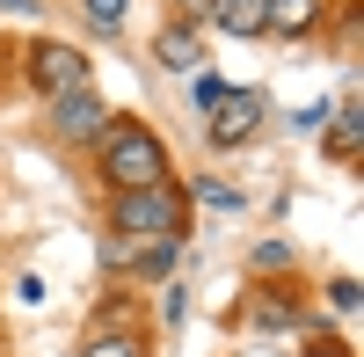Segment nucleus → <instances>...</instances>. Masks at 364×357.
<instances>
[{
    "label": "nucleus",
    "mask_w": 364,
    "mask_h": 357,
    "mask_svg": "<svg viewBox=\"0 0 364 357\" xmlns=\"http://www.w3.org/2000/svg\"><path fill=\"white\" fill-rule=\"evenodd\" d=\"M109 226L124 233V241H182V190L175 183L117 190L109 197Z\"/></svg>",
    "instance_id": "nucleus-1"
},
{
    "label": "nucleus",
    "mask_w": 364,
    "mask_h": 357,
    "mask_svg": "<svg viewBox=\"0 0 364 357\" xmlns=\"http://www.w3.org/2000/svg\"><path fill=\"white\" fill-rule=\"evenodd\" d=\"M102 175H109L117 190L168 183V146L146 132V124H102Z\"/></svg>",
    "instance_id": "nucleus-2"
},
{
    "label": "nucleus",
    "mask_w": 364,
    "mask_h": 357,
    "mask_svg": "<svg viewBox=\"0 0 364 357\" xmlns=\"http://www.w3.org/2000/svg\"><path fill=\"white\" fill-rule=\"evenodd\" d=\"M29 80H37L44 95H73V87H87V58L73 44H37L29 51Z\"/></svg>",
    "instance_id": "nucleus-3"
},
{
    "label": "nucleus",
    "mask_w": 364,
    "mask_h": 357,
    "mask_svg": "<svg viewBox=\"0 0 364 357\" xmlns=\"http://www.w3.org/2000/svg\"><path fill=\"white\" fill-rule=\"evenodd\" d=\"M255 124H262V95L255 87H226V95L211 102V139L219 146H248Z\"/></svg>",
    "instance_id": "nucleus-4"
},
{
    "label": "nucleus",
    "mask_w": 364,
    "mask_h": 357,
    "mask_svg": "<svg viewBox=\"0 0 364 357\" xmlns=\"http://www.w3.org/2000/svg\"><path fill=\"white\" fill-rule=\"evenodd\" d=\"M51 124H58V139H102L109 110L95 102V87H73V95H51Z\"/></svg>",
    "instance_id": "nucleus-5"
},
{
    "label": "nucleus",
    "mask_w": 364,
    "mask_h": 357,
    "mask_svg": "<svg viewBox=\"0 0 364 357\" xmlns=\"http://www.w3.org/2000/svg\"><path fill=\"white\" fill-rule=\"evenodd\" d=\"M314 22H321V0H269L262 8L269 37H314Z\"/></svg>",
    "instance_id": "nucleus-6"
},
{
    "label": "nucleus",
    "mask_w": 364,
    "mask_h": 357,
    "mask_svg": "<svg viewBox=\"0 0 364 357\" xmlns=\"http://www.w3.org/2000/svg\"><path fill=\"white\" fill-rule=\"evenodd\" d=\"M262 8H269V0H211L204 22H219L226 37H262Z\"/></svg>",
    "instance_id": "nucleus-7"
},
{
    "label": "nucleus",
    "mask_w": 364,
    "mask_h": 357,
    "mask_svg": "<svg viewBox=\"0 0 364 357\" xmlns=\"http://www.w3.org/2000/svg\"><path fill=\"white\" fill-rule=\"evenodd\" d=\"M154 58H161V66H175V73H197L204 58H197V37H190V22L161 29V37H154Z\"/></svg>",
    "instance_id": "nucleus-8"
},
{
    "label": "nucleus",
    "mask_w": 364,
    "mask_h": 357,
    "mask_svg": "<svg viewBox=\"0 0 364 357\" xmlns=\"http://www.w3.org/2000/svg\"><path fill=\"white\" fill-rule=\"evenodd\" d=\"M328 154L336 161H357V102L336 110V132H328Z\"/></svg>",
    "instance_id": "nucleus-9"
},
{
    "label": "nucleus",
    "mask_w": 364,
    "mask_h": 357,
    "mask_svg": "<svg viewBox=\"0 0 364 357\" xmlns=\"http://www.w3.org/2000/svg\"><path fill=\"white\" fill-rule=\"evenodd\" d=\"M132 270H139V277H168V270H175V241H154V248H139V255H132Z\"/></svg>",
    "instance_id": "nucleus-10"
},
{
    "label": "nucleus",
    "mask_w": 364,
    "mask_h": 357,
    "mask_svg": "<svg viewBox=\"0 0 364 357\" xmlns=\"http://www.w3.org/2000/svg\"><path fill=\"white\" fill-rule=\"evenodd\" d=\"M197 197H204V204H219V212H240V190L219 183V175H197Z\"/></svg>",
    "instance_id": "nucleus-11"
},
{
    "label": "nucleus",
    "mask_w": 364,
    "mask_h": 357,
    "mask_svg": "<svg viewBox=\"0 0 364 357\" xmlns=\"http://www.w3.org/2000/svg\"><path fill=\"white\" fill-rule=\"evenodd\" d=\"M87 22H95L102 37H117V29H124V0H87Z\"/></svg>",
    "instance_id": "nucleus-12"
},
{
    "label": "nucleus",
    "mask_w": 364,
    "mask_h": 357,
    "mask_svg": "<svg viewBox=\"0 0 364 357\" xmlns=\"http://www.w3.org/2000/svg\"><path fill=\"white\" fill-rule=\"evenodd\" d=\"M80 357H139V336H95Z\"/></svg>",
    "instance_id": "nucleus-13"
},
{
    "label": "nucleus",
    "mask_w": 364,
    "mask_h": 357,
    "mask_svg": "<svg viewBox=\"0 0 364 357\" xmlns=\"http://www.w3.org/2000/svg\"><path fill=\"white\" fill-rule=\"evenodd\" d=\"M132 255H139V248L124 241V233H109V241H102V262H109V270H132Z\"/></svg>",
    "instance_id": "nucleus-14"
},
{
    "label": "nucleus",
    "mask_w": 364,
    "mask_h": 357,
    "mask_svg": "<svg viewBox=\"0 0 364 357\" xmlns=\"http://www.w3.org/2000/svg\"><path fill=\"white\" fill-rule=\"evenodd\" d=\"M15 299H22V307H44V277H37V270H22V284H15Z\"/></svg>",
    "instance_id": "nucleus-15"
},
{
    "label": "nucleus",
    "mask_w": 364,
    "mask_h": 357,
    "mask_svg": "<svg viewBox=\"0 0 364 357\" xmlns=\"http://www.w3.org/2000/svg\"><path fill=\"white\" fill-rule=\"evenodd\" d=\"M328 307H336V314H357V284H350V277L328 284Z\"/></svg>",
    "instance_id": "nucleus-16"
},
{
    "label": "nucleus",
    "mask_w": 364,
    "mask_h": 357,
    "mask_svg": "<svg viewBox=\"0 0 364 357\" xmlns=\"http://www.w3.org/2000/svg\"><path fill=\"white\" fill-rule=\"evenodd\" d=\"M190 95H197V110H211V102H219V95H226V87H219V80H211V73H197V87H190Z\"/></svg>",
    "instance_id": "nucleus-17"
},
{
    "label": "nucleus",
    "mask_w": 364,
    "mask_h": 357,
    "mask_svg": "<svg viewBox=\"0 0 364 357\" xmlns=\"http://www.w3.org/2000/svg\"><path fill=\"white\" fill-rule=\"evenodd\" d=\"M255 262H262V270H284V262H291V248H284V241H269V248H255Z\"/></svg>",
    "instance_id": "nucleus-18"
},
{
    "label": "nucleus",
    "mask_w": 364,
    "mask_h": 357,
    "mask_svg": "<svg viewBox=\"0 0 364 357\" xmlns=\"http://www.w3.org/2000/svg\"><path fill=\"white\" fill-rule=\"evenodd\" d=\"M0 8H8V15H37V0H0Z\"/></svg>",
    "instance_id": "nucleus-19"
},
{
    "label": "nucleus",
    "mask_w": 364,
    "mask_h": 357,
    "mask_svg": "<svg viewBox=\"0 0 364 357\" xmlns=\"http://www.w3.org/2000/svg\"><path fill=\"white\" fill-rule=\"evenodd\" d=\"M306 357H343V350H328V343H321V350H306Z\"/></svg>",
    "instance_id": "nucleus-20"
}]
</instances>
